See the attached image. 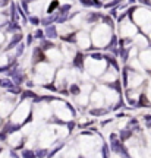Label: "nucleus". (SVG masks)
<instances>
[]
</instances>
